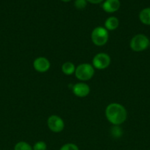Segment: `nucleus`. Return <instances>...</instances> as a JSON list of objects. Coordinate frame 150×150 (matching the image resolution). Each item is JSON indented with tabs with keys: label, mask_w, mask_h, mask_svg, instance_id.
Returning a JSON list of instances; mask_svg holds the SVG:
<instances>
[{
	"label": "nucleus",
	"mask_w": 150,
	"mask_h": 150,
	"mask_svg": "<svg viewBox=\"0 0 150 150\" xmlns=\"http://www.w3.org/2000/svg\"><path fill=\"white\" fill-rule=\"evenodd\" d=\"M105 117L107 121L112 125L119 126L127 119V111L121 104L112 103L106 107Z\"/></svg>",
	"instance_id": "obj_1"
},
{
	"label": "nucleus",
	"mask_w": 150,
	"mask_h": 150,
	"mask_svg": "<svg viewBox=\"0 0 150 150\" xmlns=\"http://www.w3.org/2000/svg\"><path fill=\"white\" fill-rule=\"evenodd\" d=\"M95 73V69L89 63H82L79 64L75 70V76L81 81H87L92 79Z\"/></svg>",
	"instance_id": "obj_2"
},
{
	"label": "nucleus",
	"mask_w": 150,
	"mask_h": 150,
	"mask_svg": "<svg viewBox=\"0 0 150 150\" xmlns=\"http://www.w3.org/2000/svg\"><path fill=\"white\" fill-rule=\"evenodd\" d=\"M150 40L148 37L144 34L135 35L131 39L129 47L135 52H141L149 48Z\"/></svg>",
	"instance_id": "obj_3"
},
{
	"label": "nucleus",
	"mask_w": 150,
	"mask_h": 150,
	"mask_svg": "<svg viewBox=\"0 0 150 150\" xmlns=\"http://www.w3.org/2000/svg\"><path fill=\"white\" fill-rule=\"evenodd\" d=\"M91 38L94 45L96 46H103L108 41V31L103 26H97L93 29Z\"/></svg>",
	"instance_id": "obj_4"
},
{
	"label": "nucleus",
	"mask_w": 150,
	"mask_h": 150,
	"mask_svg": "<svg viewBox=\"0 0 150 150\" xmlns=\"http://www.w3.org/2000/svg\"><path fill=\"white\" fill-rule=\"evenodd\" d=\"M111 58L106 53H99L96 54L92 60V65L94 69L104 70L110 66Z\"/></svg>",
	"instance_id": "obj_5"
},
{
	"label": "nucleus",
	"mask_w": 150,
	"mask_h": 150,
	"mask_svg": "<svg viewBox=\"0 0 150 150\" xmlns=\"http://www.w3.org/2000/svg\"><path fill=\"white\" fill-rule=\"evenodd\" d=\"M49 129L53 133H60L64 130L65 123L63 119L57 115H51L47 120Z\"/></svg>",
	"instance_id": "obj_6"
},
{
	"label": "nucleus",
	"mask_w": 150,
	"mask_h": 150,
	"mask_svg": "<svg viewBox=\"0 0 150 150\" xmlns=\"http://www.w3.org/2000/svg\"><path fill=\"white\" fill-rule=\"evenodd\" d=\"M72 92L75 96L78 98H85L91 92L89 85L85 82H79L75 83L72 87Z\"/></svg>",
	"instance_id": "obj_7"
},
{
	"label": "nucleus",
	"mask_w": 150,
	"mask_h": 150,
	"mask_svg": "<svg viewBox=\"0 0 150 150\" xmlns=\"http://www.w3.org/2000/svg\"><path fill=\"white\" fill-rule=\"evenodd\" d=\"M51 64L46 57H40L35 59L33 62V67L38 73H46L49 70Z\"/></svg>",
	"instance_id": "obj_8"
},
{
	"label": "nucleus",
	"mask_w": 150,
	"mask_h": 150,
	"mask_svg": "<svg viewBox=\"0 0 150 150\" xmlns=\"http://www.w3.org/2000/svg\"><path fill=\"white\" fill-rule=\"evenodd\" d=\"M120 7L121 2L119 0H105L103 1L102 5H101L103 10L108 13L117 12Z\"/></svg>",
	"instance_id": "obj_9"
},
{
	"label": "nucleus",
	"mask_w": 150,
	"mask_h": 150,
	"mask_svg": "<svg viewBox=\"0 0 150 150\" xmlns=\"http://www.w3.org/2000/svg\"><path fill=\"white\" fill-rule=\"evenodd\" d=\"M119 21L115 16H110L106 19L104 22V28L107 31H114L119 27Z\"/></svg>",
	"instance_id": "obj_10"
},
{
	"label": "nucleus",
	"mask_w": 150,
	"mask_h": 150,
	"mask_svg": "<svg viewBox=\"0 0 150 150\" xmlns=\"http://www.w3.org/2000/svg\"><path fill=\"white\" fill-rule=\"evenodd\" d=\"M139 20L143 24L150 26V7H146L140 12Z\"/></svg>",
	"instance_id": "obj_11"
},
{
	"label": "nucleus",
	"mask_w": 150,
	"mask_h": 150,
	"mask_svg": "<svg viewBox=\"0 0 150 150\" xmlns=\"http://www.w3.org/2000/svg\"><path fill=\"white\" fill-rule=\"evenodd\" d=\"M75 70H76V67L74 63L71 62H66L63 63L61 66L62 72L66 76H71V75L74 74L75 73Z\"/></svg>",
	"instance_id": "obj_12"
},
{
	"label": "nucleus",
	"mask_w": 150,
	"mask_h": 150,
	"mask_svg": "<svg viewBox=\"0 0 150 150\" xmlns=\"http://www.w3.org/2000/svg\"><path fill=\"white\" fill-rule=\"evenodd\" d=\"M14 150H33L32 146L26 142H19L14 146Z\"/></svg>",
	"instance_id": "obj_13"
},
{
	"label": "nucleus",
	"mask_w": 150,
	"mask_h": 150,
	"mask_svg": "<svg viewBox=\"0 0 150 150\" xmlns=\"http://www.w3.org/2000/svg\"><path fill=\"white\" fill-rule=\"evenodd\" d=\"M87 4H88L87 0H75L74 3V5L76 9L82 10H84L86 7Z\"/></svg>",
	"instance_id": "obj_14"
},
{
	"label": "nucleus",
	"mask_w": 150,
	"mask_h": 150,
	"mask_svg": "<svg viewBox=\"0 0 150 150\" xmlns=\"http://www.w3.org/2000/svg\"><path fill=\"white\" fill-rule=\"evenodd\" d=\"M32 149L33 150H46L47 149V145L46 142H43V141H38L35 144L32 146Z\"/></svg>",
	"instance_id": "obj_15"
},
{
	"label": "nucleus",
	"mask_w": 150,
	"mask_h": 150,
	"mask_svg": "<svg viewBox=\"0 0 150 150\" xmlns=\"http://www.w3.org/2000/svg\"><path fill=\"white\" fill-rule=\"evenodd\" d=\"M60 150H79L77 145L73 143H67L63 144L60 147Z\"/></svg>",
	"instance_id": "obj_16"
},
{
	"label": "nucleus",
	"mask_w": 150,
	"mask_h": 150,
	"mask_svg": "<svg viewBox=\"0 0 150 150\" xmlns=\"http://www.w3.org/2000/svg\"><path fill=\"white\" fill-rule=\"evenodd\" d=\"M111 133L115 138H119L121 136L123 132L121 131V128L119 126H115V127H113V129H112Z\"/></svg>",
	"instance_id": "obj_17"
},
{
	"label": "nucleus",
	"mask_w": 150,
	"mask_h": 150,
	"mask_svg": "<svg viewBox=\"0 0 150 150\" xmlns=\"http://www.w3.org/2000/svg\"><path fill=\"white\" fill-rule=\"evenodd\" d=\"M104 0H87V1L89 3H91V4H100V3L103 2Z\"/></svg>",
	"instance_id": "obj_18"
},
{
	"label": "nucleus",
	"mask_w": 150,
	"mask_h": 150,
	"mask_svg": "<svg viewBox=\"0 0 150 150\" xmlns=\"http://www.w3.org/2000/svg\"><path fill=\"white\" fill-rule=\"evenodd\" d=\"M62 1H63V2H69V1H71V0H61Z\"/></svg>",
	"instance_id": "obj_19"
},
{
	"label": "nucleus",
	"mask_w": 150,
	"mask_h": 150,
	"mask_svg": "<svg viewBox=\"0 0 150 150\" xmlns=\"http://www.w3.org/2000/svg\"><path fill=\"white\" fill-rule=\"evenodd\" d=\"M149 48H150V42H149Z\"/></svg>",
	"instance_id": "obj_20"
}]
</instances>
